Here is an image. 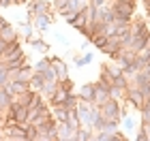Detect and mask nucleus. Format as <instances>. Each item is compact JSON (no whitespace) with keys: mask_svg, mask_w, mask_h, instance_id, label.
<instances>
[{"mask_svg":"<svg viewBox=\"0 0 150 141\" xmlns=\"http://www.w3.org/2000/svg\"><path fill=\"white\" fill-rule=\"evenodd\" d=\"M127 100H129V105L133 107V109H142V105H144V94H142V90L139 88H135V86H129L127 88V96H125Z\"/></svg>","mask_w":150,"mask_h":141,"instance_id":"nucleus-6","label":"nucleus"},{"mask_svg":"<svg viewBox=\"0 0 150 141\" xmlns=\"http://www.w3.org/2000/svg\"><path fill=\"white\" fill-rule=\"evenodd\" d=\"M28 22H32V17L35 15H50V9H52V4L47 2V0H28Z\"/></svg>","mask_w":150,"mask_h":141,"instance_id":"nucleus-2","label":"nucleus"},{"mask_svg":"<svg viewBox=\"0 0 150 141\" xmlns=\"http://www.w3.org/2000/svg\"><path fill=\"white\" fill-rule=\"evenodd\" d=\"M54 9H56L58 13H62L69 9V0H54Z\"/></svg>","mask_w":150,"mask_h":141,"instance_id":"nucleus-33","label":"nucleus"},{"mask_svg":"<svg viewBox=\"0 0 150 141\" xmlns=\"http://www.w3.org/2000/svg\"><path fill=\"white\" fill-rule=\"evenodd\" d=\"M11 100H13V94L2 86V88H0V107H2V109L6 111V107L11 105Z\"/></svg>","mask_w":150,"mask_h":141,"instance_id":"nucleus-21","label":"nucleus"},{"mask_svg":"<svg viewBox=\"0 0 150 141\" xmlns=\"http://www.w3.org/2000/svg\"><path fill=\"white\" fill-rule=\"evenodd\" d=\"M118 126H120V120H105V122H103V128H101V130L116 133V130H118Z\"/></svg>","mask_w":150,"mask_h":141,"instance_id":"nucleus-24","label":"nucleus"},{"mask_svg":"<svg viewBox=\"0 0 150 141\" xmlns=\"http://www.w3.org/2000/svg\"><path fill=\"white\" fill-rule=\"evenodd\" d=\"M77 103H79V96H77V94L67 92V96H64V100H62V107H67V109H75Z\"/></svg>","mask_w":150,"mask_h":141,"instance_id":"nucleus-20","label":"nucleus"},{"mask_svg":"<svg viewBox=\"0 0 150 141\" xmlns=\"http://www.w3.org/2000/svg\"><path fill=\"white\" fill-rule=\"evenodd\" d=\"M146 15H148V17H146V22L150 24V11H146Z\"/></svg>","mask_w":150,"mask_h":141,"instance_id":"nucleus-47","label":"nucleus"},{"mask_svg":"<svg viewBox=\"0 0 150 141\" xmlns=\"http://www.w3.org/2000/svg\"><path fill=\"white\" fill-rule=\"evenodd\" d=\"M56 135H58V141H71L73 130L67 126V122H56Z\"/></svg>","mask_w":150,"mask_h":141,"instance_id":"nucleus-14","label":"nucleus"},{"mask_svg":"<svg viewBox=\"0 0 150 141\" xmlns=\"http://www.w3.org/2000/svg\"><path fill=\"white\" fill-rule=\"evenodd\" d=\"M15 4H28V0H15Z\"/></svg>","mask_w":150,"mask_h":141,"instance_id":"nucleus-46","label":"nucleus"},{"mask_svg":"<svg viewBox=\"0 0 150 141\" xmlns=\"http://www.w3.org/2000/svg\"><path fill=\"white\" fill-rule=\"evenodd\" d=\"M110 9L114 13V19H120V22H131L135 15V4L122 2V0H110Z\"/></svg>","mask_w":150,"mask_h":141,"instance_id":"nucleus-1","label":"nucleus"},{"mask_svg":"<svg viewBox=\"0 0 150 141\" xmlns=\"http://www.w3.org/2000/svg\"><path fill=\"white\" fill-rule=\"evenodd\" d=\"M22 53H24V49H22V43H19V39H17V41H11V43L4 45V49L0 51V60H2V62H11V60L19 58Z\"/></svg>","mask_w":150,"mask_h":141,"instance_id":"nucleus-4","label":"nucleus"},{"mask_svg":"<svg viewBox=\"0 0 150 141\" xmlns=\"http://www.w3.org/2000/svg\"><path fill=\"white\" fill-rule=\"evenodd\" d=\"M88 4V0H69V9L71 11H81V9H84V6Z\"/></svg>","mask_w":150,"mask_h":141,"instance_id":"nucleus-28","label":"nucleus"},{"mask_svg":"<svg viewBox=\"0 0 150 141\" xmlns=\"http://www.w3.org/2000/svg\"><path fill=\"white\" fill-rule=\"evenodd\" d=\"M52 71H54V75H56L58 81L64 79V77H69V66H67V62L62 58H56V56L52 58Z\"/></svg>","mask_w":150,"mask_h":141,"instance_id":"nucleus-7","label":"nucleus"},{"mask_svg":"<svg viewBox=\"0 0 150 141\" xmlns=\"http://www.w3.org/2000/svg\"><path fill=\"white\" fill-rule=\"evenodd\" d=\"M92 133H94V130L86 128V126H84V128L79 126V128L73 133V139H71V141H92Z\"/></svg>","mask_w":150,"mask_h":141,"instance_id":"nucleus-16","label":"nucleus"},{"mask_svg":"<svg viewBox=\"0 0 150 141\" xmlns=\"http://www.w3.org/2000/svg\"><path fill=\"white\" fill-rule=\"evenodd\" d=\"M4 139V135H2V126H0V141H2Z\"/></svg>","mask_w":150,"mask_h":141,"instance_id":"nucleus-48","label":"nucleus"},{"mask_svg":"<svg viewBox=\"0 0 150 141\" xmlns=\"http://www.w3.org/2000/svg\"><path fill=\"white\" fill-rule=\"evenodd\" d=\"M22 30H24V36H26V41H30L32 36H35V26H32V22H28V24H22Z\"/></svg>","mask_w":150,"mask_h":141,"instance_id":"nucleus-25","label":"nucleus"},{"mask_svg":"<svg viewBox=\"0 0 150 141\" xmlns=\"http://www.w3.org/2000/svg\"><path fill=\"white\" fill-rule=\"evenodd\" d=\"M45 81H47L45 73H41V71H35V69H32V75H30V79H28V83H30V90L39 92V90L45 86Z\"/></svg>","mask_w":150,"mask_h":141,"instance_id":"nucleus-10","label":"nucleus"},{"mask_svg":"<svg viewBox=\"0 0 150 141\" xmlns=\"http://www.w3.org/2000/svg\"><path fill=\"white\" fill-rule=\"evenodd\" d=\"M99 81H103V83H110V86H112V75H110V73H107V71L103 69V66H101V75H99Z\"/></svg>","mask_w":150,"mask_h":141,"instance_id":"nucleus-34","label":"nucleus"},{"mask_svg":"<svg viewBox=\"0 0 150 141\" xmlns=\"http://www.w3.org/2000/svg\"><path fill=\"white\" fill-rule=\"evenodd\" d=\"M11 4H15V0H2V9H6V6H11Z\"/></svg>","mask_w":150,"mask_h":141,"instance_id":"nucleus-42","label":"nucleus"},{"mask_svg":"<svg viewBox=\"0 0 150 141\" xmlns=\"http://www.w3.org/2000/svg\"><path fill=\"white\" fill-rule=\"evenodd\" d=\"M6 81H9V71H6L4 66L0 64V88H2V86H4Z\"/></svg>","mask_w":150,"mask_h":141,"instance_id":"nucleus-35","label":"nucleus"},{"mask_svg":"<svg viewBox=\"0 0 150 141\" xmlns=\"http://www.w3.org/2000/svg\"><path fill=\"white\" fill-rule=\"evenodd\" d=\"M112 86H118V88H127V86H129V77L125 75V73H120V75L112 77Z\"/></svg>","mask_w":150,"mask_h":141,"instance_id":"nucleus-23","label":"nucleus"},{"mask_svg":"<svg viewBox=\"0 0 150 141\" xmlns=\"http://www.w3.org/2000/svg\"><path fill=\"white\" fill-rule=\"evenodd\" d=\"M139 116H142V124L150 122V109H139Z\"/></svg>","mask_w":150,"mask_h":141,"instance_id":"nucleus-36","label":"nucleus"},{"mask_svg":"<svg viewBox=\"0 0 150 141\" xmlns=\"http://www.w3.org/2000/svg\"><path fill=\"white\" fill-rule=\"evenodd\" d=\"M92 53H84V56H79V53H75L73 56V62H75V66H77V69H81V66H86V64H90L92 62Z\"/></svg>","mask_w":150,"mask_h":141,"instance_id":"nucleus-19","label":"nucleus"},{"mask_svg":"<svg viewBox=\"0 0 150 141\" xmlns=\"http://www.w3.org/2000/svg\"><path fill=\"white\" fill-rule=\"evenodd\" d=\"M120 49H122V45H120V41H118V36H110V39H107V43L101 47V51H103L105 56H110L112 60L118 56Z\"/></svg>","mask_w":150,"mask_h":141,"instance_id":"nucleus-8","label":"nucleus"},{"mask_svg":"<svg viewBox=\"0 0 150 141\" xmlns=\"http://www.w3.org/2000/svg\"><path fill=\"white\" fill-rule=\"evenodd\" d=\"M142 71H144L146 75H150V62H146V64H144V69H142Z\"/></svg>","mask_w":150,"mask_h":141,"instance_id":"nucleus-44","label":"nucleus"},{"mask_svg":"<svg viewBox=\"0 0 150 141\" xmlns=\"http://www.w3.org/2000/svg\"><path fill=\"white\" fill-rule=\"evenodd\" d=\"M0 39H2L4 43H11V41H17V32L13 28L11 24H6L2 30H0Z\"/></svg>","mask_w":150,"mask_h":141,"instance_id":"nucleus-15","label":"nucleus"},{"mask_svg":"<svg viewBox=\"0 0 150 141\" xmlns=\"http://www.w3.org/2000/svg\"><path fill=\"white\" fill-rule=\"evenodd\" d=\"M142 128L146 130V135H148V141H150V122H148V124H142Z\"/></svg>","mask_w":150,"mask_h":141,"instance_id":"nucleus-41","label":"nucleus"},{"mask_svg":"<svg viewBox=\"0 0 150 141\" xmlns=\"http://www.w3.org/2000/svg\"><path fill=\"white\" fill-rule=\"evenodd\" d=\"M101 66H103V69L107 71V73H110V75L112 77H116V75H120V73H122V69H120V64H101Z\"/></svg>","mask_w":150,"mask_h":141,"instance_id":"nucleus-27","label":"nucleus"},{"mask_svg":"<svg viewBox=\"0 0 150 141\" xmlns=\"http://www.w3.org/2000/svg\"><path fill=\"white\" fill-rule=\"evenodd\" d=\"M88 2H90L92 6H103V4L110 2V0H88Z\"/></svg>","mask_w":150,"mask_h":141,"instance_id":"nucleus-39","label":"nucleus"},{"mask_svg":"<svg viewBox=\"0 0 150 141\" xmlns=\"http://www.w3.org/2000/svg\"><path fill=\"white\" fill-rule=\"evenodd\" d=\"M58 86H60V90H64V92H73V81H71L69 77L60 79V81H58Z\"/></svg>","mask_w":150,"mask_h":141,"instance_id":"nucleus-30","label":"nucleus"},{"mask_svg":"<svg viewBox=\"0 0 150 141\" xmlns=\"http://www.w3.org/2000/svg\"><path fill=\"white\" fill-rule=\"evenodd\" d=\"M2 135L9 141H28L26 128L22 124H11V126H2Z\"/></svg>","mask_w":150,"mask_h":141,"instance_id":"nucleus-5","label":"nucleus"},{"mask_svg":"<svg viewBox=\"0 0 150 141\" xmlns=\"http://www.w3.org/2000/svg\"><path fill=\"white\" fill-rule=\"evenodd\" d=\"M4 88L9 90L13 96H17V94H24L30 90V83L28 81H17V79H9V81L4 83Z\"/></svg>","mask_w":150,"mask_h":141,"instance_id":"nucleus-9","label":"nucleus"},{"mask_svg":"<svg viewBox=\"0 0 150 141\" xmlns=\"http://www.w3.org/2000/svg\"><path fill=\"white\" fill-rule=\"evenodd\" d=\"M6 24H9V22H6V19H4L2 15H0V30H2V28H4V26H6Z\"/></svg>","mask_w":150,"mask_h":141,"instance_id":"nucleus-43","label":"nucleus"},{"mask_svg":"<svg viewBox=\"0 0 150 141\" xmlns=\"http://www.w3.org/2000/svg\"><path fill=\"white\" fill-rule=\"evenodd\" d=\"M58 15H62V19H64V22H73V19L75 17H77V11H71V9H67V11H62V13H58Z\"/></svg>","mask_w":150,"mask_h":141,"instance_id":"nucleus-32","label":"nucleus"},{"mask_svg":"<svg viewBox=\"0 0 150 141\" xmlns=\"http://www.w3.org/2000/svg\"><path fill=\"white\" fill-rule=\"evenodd\" d=\"M142 2H144V9L150 11V0H142Z\"/></svg>","mask_w":150,"mask_h":141,"instance_id":"nucleus-45","label":"nucleus"},{"mask_svg":"<svg viewBox=\"0 0 150 141\" xmlns=\"http://www.w3.org/2000/svg\"><path fill=\"white\" fill-rule=\"evenodd\" d=\"M135 139H137V141H148L146 130H144V128H139V130H137V135H135Z\"/></svg>","mask_w":150,"mask_h":141,"instance_id":"nucleus-37","label":"nucleus"},{"mask_svg":"<svg viewBox=\"0 0 150 141\" xmlns=\"http://www.w3.org/2000/svg\"><path fill=\"white\" fill-rule=\"evenodd\" d=\"M99 111L105 120H120V100H105L103 105H99Z\"/></svg>","mask_w":150,"mask_h":141,"instance_id":"nucleus-3","label":"nucleus"},{"mask_svg":"<svg viewBox=\"0 0 150 141\" xmlns=\"http://www.w3.org/2000/svg\"><path fill=\"white\" fill-rule=\"evenodd\" d=\"M28 45L35 47L37 51H47V49H50V43H47L45 39H41V36H32L30 41H28Z\"/></svg>","mask_w":150,"mask_h":141,"instance_id":"nucleus-18","label":"nucleus"},{"mask_svg":"<svg viewBox=\"0 0 150 141\" xmlns=\"http://www.w3.org/2000/svg\"><path fill=\"white\" fill-rule=\"evenodd\" d=\"M142 109H150V96H144V105H142Z\"/></svg>","mask_w":150,"mask_h":141,"instance_id":"nucleus-40","label":"nucleus"},{"mask_svg":"<svg viewBox=\"0 0 150 141\" xmlns=\"http://www.w3.org/2000/svg\"><path fill=\"white\" fill-rule=\"evenodd\" d=\"M125 96H127V88L110 86V98H114V100H125Z\"/></svg>","mask_w":150,"mask_h":141,"instance_id":"nucleus-22","label":"nucleus"},{"mask_svg":"<svg viewBox=\"0 0 150 141\" xmlns=\"http://www.w3.org/2000/svg\"><path fill=\"white\" fill-rule=\"evenodd\" d=\"M52 116H54V120L56 122H67L69 120V109L67 107H62V105H58V107H52Z\"/></svg>","mask_w":150,"mask_h":141,"instance_id":"nucleus-17","label":"nucleus"},{"mask_svg":"<svg viewBox=\"0 0 150 141\" xmlns=\"http://www.w3.org/2000/svg\"><path fill=\"white\" fill-rule=\"evenodd\" d=\"M122 124H125V128H127V130H133V120L129 118V116H127V118H122Z\"/></svg>","mask_w":150,"mask_h":141,"instance_id":"nucleus-38","label":"nucleus"},{"mask_svg":"<svg viewBox=\"0 0 150 141\" xmlns=\"http://www.w3.org/2000/svg\"><path fill=\"white\" fill-rule=\"evenodd\" d=\"M56 90H58V79H47L45 86L39 90V94H41V96H43L45 100H50L54 94H56Z\"/></svg>","mask_w":150,"mask_h":141,"instance_id":"nucleus-13","label":"nucleus"},{"mask_svg":"<svg viewBox=\"0 0 150 141\" xmlns=\"http://www.w3.org/2000/svg\"><path fill=\"white\" fill-rule=\"evenodd\" d=\"M94 90H97V86L94 83H84L79 86V100H84V103H94Z\"/></svg>","mask_w":150,"mask_h":141,"instance_id":"nucleus-12","label":"nucleus"},{"mask_svg":"<svg viewBox=\"0 0 150 141\" xmlns=\"http://www.w3.org/2000/svg\"><path fill=\"white\" fill-rule=\"evenodd\" d=\"M137 56H139V58H144V60L150 58V36H148V41L144 43V47H142V49L137 51Z\"/></svg>","mask_w":150,"mask_h":141,"instance_id":"nucleus-31","label":"nucleus"},{"mask_svg":"<svg viewBox=\"0 0 150 141\" xmlns=\"http://www.w3.org/2000/svg\"><path fill=\"white\" fill-rule=\"evenodd\" d=\"M52 22H54L52 15H35V17H32V26H35L37 32H45L52 26Z\"/></svg>","mask_w":150,"mask_h":141,"instance_id":"nucleus-11","label":"nucleus"},{"mask_svg":"<svg viewBox=\"0 0 150 141\" xmlns=\"http://www.w3.org/2000/svg\"><path fill=\"white\" fill-rule=\"evenodd\" d=\"M71 26H73L75 30H79V32H81V30H84V26H86V17L81 15V13H77V17H75L73 22H71Z\"/></svg>","mask_w":150,"mask_h":141,"instance_id":"nucleus-26","label":"nucleus"},{"mask_svg":"<svg viewBox=\"0 0 150 141\" xmlns=\"http://www.w3.org/2000/svg\"><path fill=\"white\" fill-rule=\"evenodd\" d=\"M120 69H122V73H125L129 79H131L135 73H137V69H135V64H133V62H129V64H125V66H120Z\"/></svg>","mask_w":150,"mask_h":141,"instance_id":"nucleus-29","label":"nucleus"}]
</instances>
